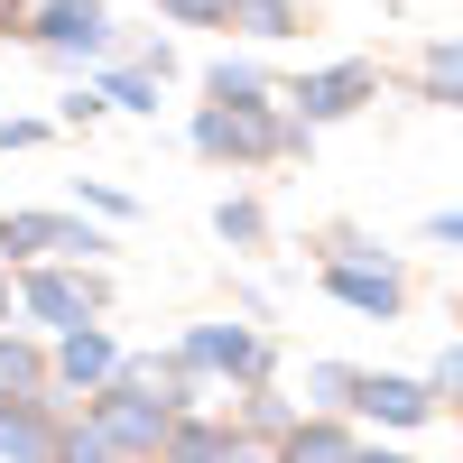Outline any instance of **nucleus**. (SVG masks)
Returning a JSON list of instances; mask_svg holds the SVG:
<instances>
[{"label": "nucleus", "mask_w": 463, "mask_h": 463, "mask_svg": "<svg viewBox=\"0 0 463 463\" xmlns=\"http://www.w3.org/2000/svg\"><path fill=\"white\" fill-rule=\"evenodd\" d=\"M195 148L222 158V167H269L288 148H306V130L288 121V102H204L195 111Z\"/></svg>", "instance_id": "f257e3e1"}, {"label": "nucleus", "mask_w": 463, "mask_h": 463, "mask_svg": "<svg viewBox=\"0 0 463 463\" xmlns=\"http://www.w3.org/2000/svg\"><path fill=\"white\" fill-rule=\"evenodd\" d=\"M176 362L195 380H241V390H269V371H279V343L260 325H195L176 343Z\"/></svg>", "instance_id": "f03ea898"}, {"label": "nucleus", "mask_w": 463, "mask_h": 463, "mask_svg": "<svg viewBox=\"0 0 463 463\" xmlns=\"http://www.w3.org/2000/svg\"><path fill=\"white\" fill-rule=\"evenodd\" d=\"M84 427H93V436H111V454H121V463H158L176 417H167L158 399L121 390V380H102V390H93V408H84Z\"/></svg>", "instance_id": "7ed1b4c3"}, {"label": "nucleus", "mask_w": 463, "mask_h": 463, "mask_svg": "<svg viewBox=\"0 0 463 463\" xmlns=\"http://www.w3.org/2000/svg\"><path fill=\"white\" fill-rule=\"evenodd\" d=\"M362 102H380V74H371L362 56H353V65H316V74H297V84H288V121L316 139L325 121H353Z\"/></svg>", "instance_id": "20e7f679"}, {"label": "nucleus", "mask_w": 463, "mask_h": 463, "mask_svg": "<svg viewBox=\"0 0 463 463\" xmlns=\"http://www.w3.org/2000/svg\"><path fill=\"white\" fill-rule=\"evenodd\" d=\"M19 306H28L47 334H74V325H93L102 306H111V279H102V269H28V279H19Z\"/></svg>", "instance_id": "39448f33"}, {"label": "nucleus", "mask_w": 463, "mask_h": 463, "mask_svg": "<svg viewBox=\"0 0 463 463\" xmlns=\"http://www.w3.org/2000/svg\"><path fill=\"white\" fill-rule=\"evenodd\" d=\"M28 47L56 56V65H93L111 47V10H102V0H47V10L28 19Z\"/></svg>", "instance_id": "423d86ee"}, {"label": "nucleus", "mask_w": 463, "mask_h": 463, "mask_svg": "<svg viewBox=\"0 0 463 463\" xmlns=\"http://www.w3.org/2000/svg\"><path fill=\"white\" fill-rule=\"evenodd\" d=\"M0 250H10V260H47V250H65V260H102L111 232L84 222V213H0Z\"/></svg>", "instance_id": "0eeeda50"}, {"label": "nucleus", "mask_w": 463, "mask_h": 463, "mask_svg": "<svg viewBox=\"0 0 463 463\" xmlns=\"http://www.w3.org/2000/svg\"><path fill=\"white\" fill-rule=\"evenodd\" d=\"M325 297H343L353 316H380V325H390L399 306H408V279H399L390 260H325Z\"/></svg>", "instance_id": "6e6552de"}, {"label": "nucleus", "mask_w": 463, "mask_h": 463, "mask_svg": "<svg viewBox=\"0 0 463 463\" xmlns=\"http://www.w3.org/2000/svg\"><path fill=\"white\" fill-rule=\"evenodd\" d=\"M353 408L371 417V427H427L436 390H427V380H399V371H362L353 380Z\"/></svg>", "instance_id": "1a4fd4ad"}, {"label": "nucleus", "mask_w": 463, "mask_h": 463, "mask_svg": "<svg viewBox=\"0 0 463 463\" xmlns=\"http://www.w3.org/2000/svg\"><path fill=\"white\" fill-rule=\"evenodd\" d=\"M121 371V343H111L102 325H74V334H56V390H102V380Z\"/></svg>", "instance_id": "9d476101"}, {"label": "nucleus", "mask_w": 463, "mask_h": 463, "mask_svg": "<svg viewBox=\"0 0 463 463\" xmlns=\"http://www.w3.org/2000/svg\"><path fill=\"white\" fill-rule=\"evenodd\" d=\"M158 463H250V454H241V436H232L222 417L195 408V417H176V427H167V454H158Z\"/></svg>", "instance_id": "9b49d317"}, {"label": "nucleus", "mask_w": 463, "mask_h": 463, "mask_svg": "<svg viewBox=\"0 0 463 463\" xmlns=\"http://www.w3.org/2000/svg\"><path fill=\"white\" fill-rule=\"evenodd\" d=\"M362 445H353V427L343 417H297V427L279 436V463H353Z\"/></svg>", "instance_id": "f8f14e48"}, {"label": "nucleus", "mask_w": 463, "mask_h": 463, "mask_svg": "<svg viewBox=\"0 0 463 463\" xmlns=\"http://www.w3.org/2000/svg\"><path fill=\"white\" fill-rule=\"evenodd\" d=\"M10 390H19V399H47V390H56V362L37 353V343L0 334V399H10Z\"/></svg>", "instance_id": "ddd939ff"}, {"label": "nucleus", "mask_w": 463, "mask_h": 463, "mask_svg": "<svg viewBox=\"0 0 463 463\" xmlns=\"http://www.w3.org/2000/svg\"><path fill=\"white\" fill-rule=\"evenodd\" d=\"M204 93H213V102H279L250 56H213V65H204Z\"/></svg>", "instance_id": "4468645a"}, {"label": "nucleus", "mask_w": 463, "mask_h": 463, "mask_svg": "<svg viewBox=\"0 0 463 463\" xmlns=\"http://www.w3.org/2000/svg\"><path fill=\"white\" fill-rule=\"evenodd\" d=\"M111 111H139V121H158V74H139V65H102V84H93Z\"/></svg>", "instance_id": "2eb2a0df"}, {"label": "nucleus", "mask_w": 463, "mask_h": 463, "mask_svg": "<svg viewBox=\"0 0 463 463\" xmlns=\"http://www.w3.org/2000/svg\"><path fill=\"white\" fill-rule=\"evenodd\" d=\"M353 362H306V417H343L353 408Z\"/></svg>", "instance_id": "dca6fc26"}, {"label": "nucleus", "mask_w": 463, "mask_h": 463, "mask_svg": "<svg viewBox=\"0 0 463 463\" xmlns=\"http://www.w3.org/2000/svg\"><path fill=\"white\" fill-rule=\"evenodd\" d=\"M417 74H427V102H454V111H463V28H454V37H436Z\"/></svg>", "instance_id": "f3484780"}, {"label": "nucleus", "mask_w": 463, "mask_h": 463, "mask_svg": "<svg viewBox=\"0 0 463 463\" xmlns=\"http://www.w3.org/2000/svg\"><path fill=\"white\" fill-rule=\"evenodd\" d=\"M232 28H241V37H269V47H279V37H297L306 19H297V0H232Z\"/></svg>", "instance_id": "a211bd4d"}, {"label": "nucleus", "mask_w": 463, "mask_h": 463, "mask_svg": "<svg viewBox=\"0 0 463 463\" xmlns=\"http://www.w3.org/2000/svg\"><path fill=\"white\" fill-rule=\"evenodd\" d=\"M213 232H222L232 250H260V241H269V213H260L250 195H222V204H213Z\"/></svg>", "instance_id": "6ab92c4d"}, {"label": "nucleus", "mask_w": 463, "mask_h": 463, "mask_svg": "<svg viewBox=\"0 0 463 463\" xmlns=\"http://www.w3.org/2000/svg\"><path fill=\"white\" fill-rule=\"evenodd\" d=\"M74 204H84V213H102V222H130V213H139L121 185H102V176H74Z\"/></svg>", "instance_id": "aec40b11"}, {"label": "nucleus", "mask_w": 463, "mask_h": 463, "mask_svg": "<svg viewBox=\"0 0 463 463\" xmlns=\"http://www.w3.org/2000/svg\"><path fill=\"white\" fill-rule=\"evenodd\" d=\"M56 463H121V454H111V436H93V427H65L56 436Z\"/></svg>", "instance_id": "412c9836"}, {"label": "nucleus", "mask_w": 463, "mask_h": 463, "mask_svg": "<svg viewBox=\"0 0 463 463\" xmlns=\"http://www.w3.org/2000/svg\"><path fill=\"white\" fill-rule=\"evenodd\" d=\"M427 390H436V408H445V399L463 408V343H445V353H436V371H427Z\"/></svg>", "instance_id": "4be33fe9"}, {"label": "nucleus", "mask_w": 463, "mask_h": 463, "mask_svg": "<svg viewBox=\"0 0 463 463\" xmlns=\"http://www.w3.org/2000/svg\"><path fill=\"white\" fill-rule=\"evenodd\" d=\"M167 19H185V28H232V0H158Z\"/></svg>", "instance_id": "5701e85b"}, {"label": "nucleus", "mask_w": 463, "mask_h": 463, "mask_svg": "<svg viewBox=\"0 0 463 463\" xmlns=\"http://www.w3.org/2000/svg\"><path fill=\"white\" fill-rule=\"evenodd\" d=\"M56 121H65V130H93V121H102V93H93V84H74V93L56 102Z\"/></svg>", "instance_id": "b1692460"}, {"label": "nucleus", "mask_w": 463, "mask_h": 463, "mask_svg": "<svg viewBox=\"0 0 463 463\" xmlns=\"http://www.w3.org/2000/svg\"><path fill=\"white\" fill-rule=\"evenodd\" d=\"M427 241H445V250H463V213H427Z\"/></svg>", "instance_id": "393cba45"}, {"label": "nucleus", "mask_w": 463, "mask_h": 463, "mask_svg": "<svg viewBox=\"0 0 463 463\" xmlns=\"http://www.w3.org/2000/svg\"><path fill=\"white\" fill-rule=\"evenodd\" d=\"M353 463H408V454H390V445H362V454H353Z\"/></svg>", "instance_id": "a878e982"}, {"label": "nucleus", "mask_w": 463, "mask_h": 463, "mask_svg": "<svg viewBox=\"0 0 463 463\" xmlns=\"http://www.w3.org/2000/svg\"><path fill=\"white\" fill-rule=\"evenodd\" d=\"M454 325H463V297H454Z\"/></svg>", "instance_id": "bb28decb"}]
</instances>
